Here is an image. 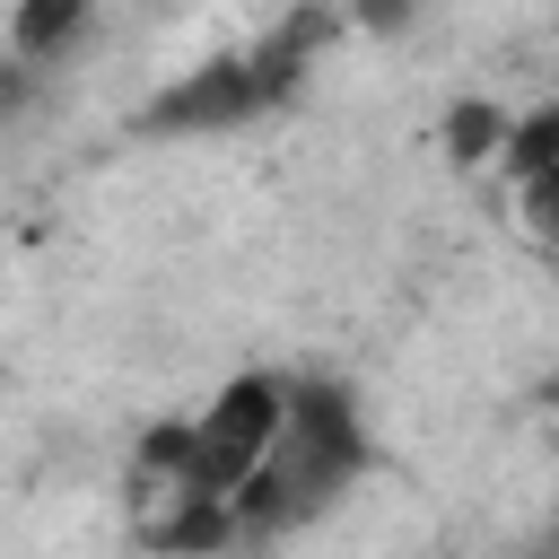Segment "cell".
<instances>
[{
    "label": "cell",
    "mask_w": 559,
    "mask_h": 559,
    "mask_svg": "<svg viewBox=\"0 0 559 559\" xmlns=\"http://www.w3.org/2000/svg\"><path fill=\"white\" fill-rule=\"evenodd\" d=\"M280 402H288V384H280V376H236V384H227L192 428L148 437V480H166V489H183V498H201V507H227V498H236V480L271 454Z\"/></svg>",
    "instance_id": "1"
},
{
    "label": "cell",
    "mask_w": 559,
    "mask_h": 559,
    "mask_svg": "<svg viewBox=\"0 0 559 559\" xmlns=\"http://www.w3.org/2000/svg\"><path fill=\"white\" fill-rule=\"evenodd\" d=\"M79 35H87V0H17V9H9V52H17L26 70L61 61Z\"/></svg>",
    "instance_id": "2"
},
{
    "label": "cell",
    "mask_w": 559,
    "mask_h": 559,
    "mask_svg": "<svg viewBox=\"0 0 559 559\" xmlns=\"http://www.w3.org/2000/svg\"><path fill=\"white\" fill-rule=\"evenodd\" d=\"M341 9H358L367 26H402V17H411V0H341Z\"/></svg>",
    "instance_id": "3"
}]
</instances>
